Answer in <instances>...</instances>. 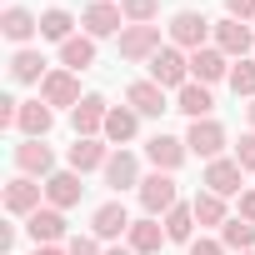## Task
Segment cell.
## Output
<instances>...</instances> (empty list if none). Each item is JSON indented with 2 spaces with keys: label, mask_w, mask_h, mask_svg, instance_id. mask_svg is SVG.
<instances>
[{
  "label": "cell",
  "mask_w": 255,
  "mask_h": 255,
  "mask_svg": "<svg viewBox=\"0 0 255 255\" xmlns=\"http://www.w3.org/2000/svg\"><path fill=\"white\" fill-rule=\"evenodd\" d=\"M140 205H145V215H170L180 200H175V175H165V170H155V175H145L140 180Z\"/></svg>",
  "instance_id": "cell-1"
},
{
  "label": "cell",
  "mask_w": 255,
  "mask_h": 255,
  "mask_svg": "<svg viewBox=\"0 0 255 255\" xmlns=\"http://www.w3.org/2000/svg\"><path fill=\"white\" fill-rule=\"evenodd\" d=\"M185 75H190V60H185L175 45H160V50H155V60H150V80H155V85H175V90H180V85H190Z\"/></svg>",
  "instance_id": "cell-2"
},
{
  "label": "cell",
  "mask_w": 255,
  "mask_h": 255,
  "mask_svg": "<svg viewBox=\"0 0 255 255\" xmlns=\"http://www.w3.org/2000/svg\"><path fill=\"white\" fill-rule=\"evenodd\" d=\"M40 100L45 105H80L85 95H80V80H75V70H50L45 80H40Z\"/></svg>",
  "instance_id": "cell-3"
},
{
  "label": "cell",
  "mask_w": 255,
  "mask_h": 255,
  "mask_svg": "<svg viewBox=\"0 0 255 255\" xmlns=\"http://www.w3.org/2000/svg\"><path fill=\"white\" fill-rule=\"evenodd\" d=\"M160 50V25H130L120 30V55L125 60H155Z\"/></svg>",
  "instance_id": "cell-4"
},
{
  "label": "cell",
  "mask_w": 255,
  "mask_h": 255,
  "mask_svg": "<svg viewBox=\"0 0 255 255\" xmlns=\"http://www.w3.org/2000/svg\"><path fill=\"white\" fill-rule=\"evenodd\" d=\"M205 35H210V20L195 15V10H180V15L170 20V40L185 45V50H205Z\"/></svg>",
  "instance_id": "cell-5"
},
{
  "label": "cell",
  "mask_w": 255,
  "mask_h": 255,
  "mask_svg": "<svg viewBox=\"0 0 255 255\" xmlns=\"http://www.w3.org/2000/svg\"><path fill=\"white\" fill-rule=\"evenodd\" d=\"M240 175H245L240 160H225V155H220V160L205 165V190L220 195V200H225V195H240Z\"/></svg>",
  "instance_id": "cell-6"
},
{
  "label": "cell",
  "mask_w": 255,
  "mask_h": 255,
  "mask_svg": "<svg viewBox=\"0 0 255 255\" xmlns=\"http://www.w3.org/2000/svg\"><path fill=\"white\" fill-rule=\"evenodd\" d=\"M40 190H45V185H35V175H15V180L5 185V210H10V215H35V210H40Z\"/></svg>",
  "instance_id": "cell-7"
},
{
  "label": "cell",
  "mask_w": 255,
  "mask_h": 255,
  "mask_svg": "<svg viewBox=\"0 0 255 255\" xmlns=\"http://www.w3.org/2000/svg\"><path fill=\"white\" fill-rule=\"evenodd\" d=\"M185 145H190L195 155H205V160H220V150H225V130H220L215 120H190Z\"/></svg>",
  "instance_id": "cell-8"
},
{
  "label": "cell",
  "mask_w": 255,
  "mask_h": 255,
  "mask_svg": "<svg viewBox=\"0 0 255 255\" xmlns=\"http://www.w3.org/2000/svg\"><path fill=\"white\" fill-rule=\"evenodd\" d=\"M15 165H20V175H55V155H50V145L45 140H25V145H15Z\"/></svg>",
  "instance_id": "cell-9"
},
{
  "label": "cell",
  "mask_w": 255,
  "mask_h": 255,
  "mask_svg": "<svg viewBox=\"0 0 255 255\" xmlns=\"http://www.w3.org/2000/svg\"><path fill=\"white\" fill-rule=\"evenodd\" d=\"M80 195H85V185H80V170H55V175L45 180V200H50L55 210H70Z\"/></svg>",
  "instance_id": "cell-10"
},
{
  "label": "cell",
  "mask_w": 255,
  "mask_h": 255,
  "mask_svg": "<svg viewBox=\"0 0 255 255\" xmlns=\"http://www.w3.org/2000/svg\"><path fill=\"white\" fill-rule=\"evenodd\" d=\"M90 225H95V240H115V235H130V215H125V205L120 200H110V205H100L95 215H90Z\"/></svg>",
  "instance_id": "cell-11"
},
{
  "label": "cell",
  "mask_w": 255,
  "mask_h": 255,
  "mask_svg": "<svg viewBox=\"0 0 255 255\" xmlns=\"http://www.w3.org/2000/svg\"><path fill=\"white\" fill-rule=\"evenodd\" d=\"M80 20H85V35H90V40H100V35H115V30H120L125 10H120V5H110V0H95V5H90Z\"/></svg>",
  "instance_id": "cell-12"
},
{
  "label": "cell",
  "mask_w": 255,
  "mask_h": 255,
  "mask_svg": "<svg viewBox=\"0 0 255 255\" xmlns=\"http://www.w3.org/2000/svg\"><path fill=\"white\" fill-rule=\"evenodd\" d=\"M145 155H150V165H155V170H165V175H170V170H180V160L190 155V145H185V140H175V135H155V140L145 145Z\"/></svg>",
  "instance_id": "cell-13"
},
{
  "label": "cell",
  "mask_w": 255,
  "mask_h": 255,
  "mask_svg": "<svg viewBox=\"0 0 255 255\" xmlns=\"http://www.w3.org/2000/svg\"><path fill=\"white\" fill-rule=\"evenodd\" d=\"M25 230H30V240H35V245H55V240L65 235V215H60L55 205H45V210L25 215Z\"/></svg>",
  "instance_id": "cell-14"
},
{
  "label": "cell",
  "mask_w": 255,
  "mask_h": 255,
  "mask_svg": "<svg viewBox=\"0 0 255 255\" xmlns=\"http://www.w3.org/2000/svg\"><path fill=\"white\" fill-rule=\"evenodd\" d=\"M190 75H195L200 85H215L220 75H230V65H225V50H215V45H205V50H190Z\"/></svg>",
  "instance_id": "cell-15"
},
{
  "label": "cell",
  "mask_w": 255,
  "mask_h": 255,
  "mask_svg": "<svg viewBox=\"0 0 255 255\" xmlns=\"http://www.w3.org/2000/svg\"><path fill=\"white\" fill-rule=\"evenodd\" d=\"M105 115H110V105H105L100 95H85V100L70 110V120H75V135H95V130H105Z\"/></svg>",
  "instance_id": "cell-16"
},
{
  "label": "cell",
  "mask_w": 255,
  "mask_h": 255,
  "mask_svg": "<svg viewBox=\"0 0 255 255\" xmlns=\"http://www.w3.org/2000/svg\"><path fill=\"white\" fill-rule=\"evenodd\" d=\"M125 100L135 105V115H160V110H170V105H165V85H155V80H135L130 90H125Z\"/></svg>",
  "instance_id": "cell-17"
},
{
  "label": "cell",
  "mask_w": 255,
  "mask_h": 255,
  "mask_svg": "<svg viewBox=\"0 0 255 255\" xmlns=\"http://www.w3.org/2000/svg\"><path fill=\"white\" fill-rule=\"evenodd\" d=\"M215 50H225V55H240V60H245V50H250V25L225 15V20L215 25Z\"/></svg>",
  "instance_id": "cell-18"
},
{
  "label": "cell",
  "mask_w": 255,
  "mask_h": 255,
  "mask_svg": "<svg viewBox=\"0 0 255 255\" xmlns=\"http://www.w3.org/2000/svg\"><path fill=\"white\" fill-rule=\"evenodd\" d=\"M105 160H110V150H105L95 135H75V145H70V170H105Z\"/></svg>",
  "instance_id": "cell-19"
},
{
  "label": "cell",
  "mask_w": 255,
  "mask_h": 255,
  "mask_svg": "<svg viewBox=\"0 0 255 255\" xmlns=\"http://www.w3.org/2000/svg\"><path fill=\"white\" fill-rule=\"evenodd\" d=\"M165 240H170V235H165V225H160L155 215H145V220L130 225V250H135V255H155Z\"/></svg>",
  "instance_id": "cell-20"
},
{
  "label": "cell",
  "mask_w": 255,
  "mask_h": 255,
  "mask_svg": "<svg viewBox=\"0 0 255 255\" xmlns=\"http://www.w3.org/2000/svg\"><path fill=\"white\" fill-rule=\"evenodd\" d=\"M105 185H110V190L140 185V165H135V155H130V150H115V155L105 160Z\"/></svg>",
  "instance_id": "cell-21"
},
{
  "label": "cell",
  "mask_w": 255,
  "mask_h": 255,
  "mask_svg": "<svg viewBox=\"0 0 255 255\" xmlns=\"http://www.w3.org/2000/svg\"><path fill=\"white\" fill-rule=\"evenodd\" d=\"M210 105H215V100H210V90H205L200 80L180 85V95H175V110H185L190 120H205V115H210Z\"/></svg>",
  "instance_id": "cell-22"
},
{
  "label": "cell",
  "mask_w": 255,
  "mask_h": 255,
  "mask_svg": "<svg viewBox=\"0 0 255 255\" xmlns=\"http://www.w3.org/2000/svg\"><path fill=\"white\" fill-rule=\"evenodd\" d=\"M20 130H25V140H45V130H50V105L45 100L20 105Z\"/></svg>",
  "instance_id": "cell-23"
},
{
  "label": "cell",
  "mask_w": 255,
  "mask_h": 255,
  "mask_svg": "<svg viewBox=\"0 0 255 255\" xmlns=\"http://www.w3.org/2000/svg\"><path fill=\"white\" fill-rule=\"evenodd\" d=\"M90 60H95V40H90V35H70V40L60 45V65H65V70H85Z\"/></svg>",
  "instance_id": "cell-24"
},
{
  "label": "cell",
  "mask_w": 255,
  "mask_h": 255,
  "mask_svg": "<svg viewBox=\"0 0 255 255\" xmlns=\"http://www.w3.org/2000/svg\"><path fill=\"white\" fill-rule=\"evenodd\" d=\"M135 125H140V115H135V110H125V105H120V110H110V115H105V140L125 145V140L135 135Z\"/></svg>",
  "instance_id": "cell-25"
},
{
  "label": "cell",
  "mask_w": 255,
  "mask_h": 255,
  "mask_svg": "<svg viewBox=\"0 0 255 255\" xmlns=\"http://www.w3.org/2000/svg\"><path fill=\"white\" fill-rule=\"evenodd\" d=\"M0 30H5L10 40H30V35L40 30V20H35L30 10H20V5H10V10H5V20H0Z\"/></svg>",
  "instance_id": "cell-26"
},
{
  "label": "cell",
  "mask_w": 255,
  "mask_h": 255,
  "mask_svg": "<svg viewBox=\"0 0 255 255\" xmlns=\"http://www.w3.org/2000/svg\"><path fill=\"white\" fill-rule=\"evenodd\" d=\"M165 235L190 245V240H195V205H175V210L165 215Z\"/></svg>",
  "instance_id": "cell-27"
},
{
  "label": "cell",
  "mask_w": 255,
  "mask_h": 255,
  "mask_svg": "<svg viewBox=\"0 0 255 255\" xmlns=\"http://www.w3.org/2000/svg\"><path fill=\"white\" fill-rule=\"evenodd\" d=\"M220 240H225V250H240V255H245V250L255 245V225H250V220H225V225H220Z\"/></svg>",
  "instance_id": "cell-28"
},
{
  "label": "cell",
  "mask_w": 255,
  "mask_h": 255,
  "mask_svg": "<svg viewBox=\"0 0 255 255\" xmlns=\"http://www.w3.org/2000/svg\"><path fill=\"white\" fill-rule=\"evenodd\" d=\"M10 75H15V80H45V60H40V50H15Z\"/></svg>",
  "instance_id": "cell-29"
},
{
  "label": "cell",
  "mask_w": 255,
  "mask_h": 255,
  "mask_svg": "<svg viewBox=\"0 0 255 255\" xmlns=\"http://www.w3.org/2000/svg\"><path fill=\"white\" fill-rule=\"evenodd\" d=\"M195 225H225V200L210 195V190H200L195 195Z\"/></svg>",
  "instance_id": "cell-30"
},
{
  "label": "cell",
  "mask_w": 255,
  "mask_h": 255,
  "mask_svg": "<svg viewBox=\"0 0 255 255\" xmlns=\"http://www.w3.org/2000/svg\"><path fill=\"white\" fill-rule=\"evenodd\" d=\"M70 25H75L70 10H45V15H40V35H45V40H60V45H65V40H70Z\"/></svg>",
  "instance_id": "cell-31"
},
{
  "label": "cell",
  "mask_w": 255,
  "mask_h": 255,
  "mask_svg": "<svg viewBox=\"0 0 255 255\" xmlns=\"http://www.w3.org/2000/svg\"><path fill=\"white\" fill-rule=\"evenodd\" d=\"M120 10H125L130 25H150L155 20V0H120Z\"/></svg>",
  "instance_id": "cell-32"
},
{
  "label": "cell",
  "mask_w": 255,
  "mask_h": 255,
  "mask_svg": "<svg viewBox=\"0 0 255 255\" xmlns=\"http://www.w3.org/2000/svg\"><path fill=\"white\" fill-rule=\"evenodd\" d=\"M230 90H235V95H250V100H255V65H250V60H240V65L230 70Z\"/></svg>",
  "instance_id": "cell-33"
},
{
  "label": "cell",
  "mask_w": 255,
  "mask_h": 255,
  "mask_svg": "<svg viewBox=\"0 0 255 255\" xmlns=\"http://www.w3.org/2000/svg\"><path fill=\"white\" fill-rule=\"evenodd\" d=\"M235 160H240V170H255V130H250V135H240V145H235Z\"/></svg>",
  "instance_id": "cell-34"
},
{
  "label": "cell",
  "mask_w": 255,
  "mask_h": 255,
  "mask_svg": "<svg viewBox=\"0 0 255 255\" xmlns=\"http://www.w3.org/2000/svg\"><path fill=\"white\" fill-rule=\"evenodd\" d=\"M230 20H255V0H225Z\"/></svg>",
  "instance_id": "cell-35"
},
{
  "label": "cell",
  "mask_w": 255,
  "mask_h": 255,
  "mask_svg": "<svg viewBox=\"0 0 255 255\" xmlns=\"http://www.w3.org/2000/svg\"><path fill=\"white\" fill-rule=\"evenodd\" d=\"M190 255H225V240H190Z\"/></svg>",
  "instance_id": "cell-36"
},
{
  "label": "cell",
  "mask_w": 255,
  "mask_h": 255,
  "mask_svg": "<svg viewBox=\"0 0 255 255\" xmlns=\"http://www.w3.org/2000/svg\"><path fill=\"white\" fill-rule=\"evenodd\" d=\"M70 255H100V245H95L90 235H75V240H70Z\"/></svg>",
  "instance_id": "cell-37"
},
{
  "label": "cell",
  "mask_w": 255,
  "mask_h": 255,
  "mask_svg": "<svg viewBox=\"0 0 255 255\" xmlns=\"http://www.w3.org/2000/svg\"><path fill=\"white\" fill-rule=\"evenodd\" d=\"M240 220H250V225H255V190H245V195H240Z\"/></svg>",
  "instance_id": "cell-38"
},
{
  "label": "cell",
  "mask_w": 255,
  "mask_h": 255,
  "mask_svg": "<svg viewBox=\"0 0 255 255\" xmlns=\"http://www.w3.org/2000/svg\"><path fill=\"white\" fill-rule=\"evenodd\" d=\"M35 255H60V250L55 245H35Z\"/></svg>",
  "instance_id": "cell-39"
},
{
  "label": "cell",
  "mask_w": 255,
  "mask_h": 255,
  "mask_svg": "<svg viewBox=\"0 0 255 255\" xmlns=\"http://www.w3.org/2000/svg\"><path fill=\"white\" fill-rule=\"evenodd\" d=\"M105 255H135V250H120V245H115V250H105Z\"/></svg>",
  "instance_id": "cell-40"
},
{
  "label": "cell",
  "mask_w": 255,
  "mask_h": 255,
  "mask_svg": "<svg viewBox=\"0 0 255 255\" xmlns=\"http://www.w3.org/2000/svg\"><path fill=\"white\" fill-rule=\"evenodd\" d=\"M250 125H255V100H250Z\"/></svg>",
  "instance_id": "cell-41"
},
{
  "label": "cell",
  "mask_w": 255,
  "mask_h": 255,
  "mask_svg": "<svg viewBox=\"0 0 255 255\" xmlns=\"http://www.w3.org/2000/svg\"><path fill=\"white\" fill-rule=\"evenodd\" d=\"M245 255H255V250H245Z\"/></svg>",
  "instance_id": "cell-42"
}]
</instances>
